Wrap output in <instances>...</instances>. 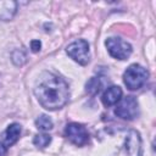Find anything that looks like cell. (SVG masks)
Masks as SVG:
<instances>
[{
	"mask_svg": "<svg viewBox=\"0 0 156 156\" xmlns=\"http://www.w3.org/2000/svg\"><path fill=\"white\" fill-rule=\"evenodd\" d=\"M115 115L122 119H126V121L134 119L139 115L138 100L132 95H128V96L121 99L118 101L116 108H115Z\"/></svg>",
	"mask_w": 156,
	"mask_h": 156,
	"instance_id": "277c9868",
	"label": "cell"
},
{
	"mask_svg": "<svg viewBox=\"0 0 156 156\" xmlns=\"http://www.w3.org/2000/svg\"><path fill=\"white\" fill-rule=\"evenodd\" d=\"M108 54L117 60H127L132 54V45L118 37L107 38L105 41Z\"/></svg>",
	"mask_w": 156,
	"mask_h": 156,
	"instance_id": "5b68a950",
	"label": "cell"
},
{
	"mask_svg": "<svg viewBox=\"0 0 156 156\" xmlns=\"http://www.w3.org/2000/svg\"><path fill=\"white\" fill-rule=\"evenodd\" d=\"M50 143H51V136L49 134H37L33 139V144L39 149L46 147Z\"/></svg>",
	"mask_w": 156,
	"mask_h": 156,
	"instance_id": "4fadbf2b",
	"label": "cell"
},
{
	"mask_svg": "<svg viewBox=\"0 0 156 156\" xmlns=\"http://www.w3.org/2000/svg\"><path fill=\"white\" fill-rule=\"evenodd\" d=\"M6 151H7L6 146L0 141V156H5L6 155Z\"/></svg>",
	"mask_w": 156,
	"mask_h": 156,
	"instance_id": "2e32d148",
	"label": "cell"
},
{
	"mask_svg": "<svg viewBox=\"0 0 156 156\" xmlns=\"http://www.w3.org/2000/svg\"><path fill=\"white\" fill-rule=\"evenodd\" d=\"M40 48H41V43H40L39 40H32V43H30V49H32L33 52H38V51L40 50Z\"/></svg>",
	"mask_w": 156,
	"mask_h": 156,
	"instance_id": "9a60e30c",
	"label": "cell"
},
{
	"mask_svg": "<svg viewBox=\"0 0 156 156\" xmlns=\"http://www.w3.org/2000/svg\"><path fill=\"white\" fill-rule=\"evenodd\" d=\"M149 78V72L140 65H130L123 74V82L129 90H138L144 87Z\"/></svg>",
	"mask_w": 156,
	"mask_h": 156,
	"instance_id": "3957f363",
	"label": "cell"
},
{
	"mask_svg": "<svg viewBox=\"0 0 156 156\" xmlns=\"http://www.w3.org/2000/svg\"><path fill=\"white\" fill-rule=\"evenodd\" d=\"M100 88H101V80L99 77H93L88 80L87 85H85V90L87 93H89L90 95H95L100 91Z\"/></svg>",
	"mask_w": 156,
	"mask_h": 156,
	"instance_id": "7c38bea8",
	"label": "cell"
},
{
	"mask_svg": "<svg viewBox=\"0 0 156 156\" xmlns=\"http://www.w3.org/2000/svg\"><path fill=\"white\" fill-rule=\"evenodd\" d=\"M20 134H21V126L18 123H12L2 133V135H1L2 136L1 138V143L6 147L7 146H11V145H13L18 140Z\"/></svg>",
	"mask_w": 156,
	"mask_h": 156,
	"instance_id": "ba28073f",
	"label": "cell"
},
{
	"mask_svg": "<svg viewBox=\"0 0 156 156\" xmlns=\"http://www.w3.org/2000/svg\"><path fill=\"white\" fill-rule=\"evenodd\" d=\"M26 60H27V56H26V52L22 49H16L12 52V62L16 66H22L26 62Z\"/></svg>",
	"mask_w": 156,
	"mask_h": 156,
	"instance_id": "5bb4252c",
	"label": "cell"
},
{
	"mask_svg": "<svg viewBox=\"0 0 156 156\" xmlns=\"http://www.w3.org/2000/svg\"><path fill=\"white\" fill-rule=\"evenodd\" d=\"M107 140V155L106 156H141V138L134 129L117 128L107 129L104 132Z\"/></svg>",
	"mask_w": 156,
	"mask_h": 156,
	"instance_id": "7a4b0ae2",
	"label": "cell"
},
{
	"mask_svg": "<svg viewBox=\"0 0 156 156\" xmlns=\"http://www.w3.org/2000/svg\"><path fill=\"white\" fill-rule=\"evenodd\" d=\"M17 11V2L13 0H0V21H10Z\"/></svg>",
	"mask_w": 156,
	"mask_h": 156,
	"instance_id": "30bf717a",
	"label": "cell"
},
{
	"mask_svg": "<svg viewBox=\"0 0 156 156\" xmlns=\"http://www.w3.org/2000/svg\"><path fill=\"white\" fill-rule=\"evenodd\" d=\"M66 51L71 58H73L76 62H78L82 66H85L90 61V55H89V44L84 39H78L73 43H71L67 48Z\"/></svg>",
	"mask_w": 156,
	"mask_h": 156,
	"instance_id": "8992f818",
	"label": "cell"
},
{
	"mask_svg": "<svg viewBox=\"0 0 156 156\" xmlns=\"http://www.w3.org/2000/svg\"><path fill=\"white\" fill-rule=\"evenodd\" d=\"M121 99H122V89L117 85H112V87L107 88L101 98L102 104L105 106H112V105L117 104Z\"/></svg>",
	"mask_w": 156,
	"mask_h": 156,
	"instance_id": "9c48e42d",
	"label": "cell"
},
{
	"mask_svg": "<svg viewBox=\"0 0 156 156\" xmlns=\"http://www.w3.org/2000/svg\"><path fill=\"white\" fill-rule=\"evenodd\" d=\"M65 134H66L67 139L77 146H83L89 141L88 130L85 129V127L83 124H79V123L67 124L65 128Z\"/></svg>",
	"mask_w": 156,
	"mask_h": 156,
	"instance_id": "52a82bcc",
	"label": "cell"
},
{
	"mask_svg": "<svg viewBox=\"0 0 156 156\" xmlns=\"http://www.w3.org/2000/svg\"><path fill=\"white\" fill-rule=\"evenodd\" d=\"M35 126L38 129L45 132V130H50L52 127H54V123H52V119L46 116V115H40L37 119H35Z\"/></svg>",
	"mask_w": 156,
	"mask_h": 156,
	"instance_id": "8fae6325",
	"label": "cell"
},
{
	"mask_svg": "<svg viewBox=\"0 0 156 156\" xmlns=\"http://www.w3.org/2000/svg\"><path fill=\"white\" fill-rule=\"evenodd\" d=\"M34 95L44 108L55 111L68 102L69 89L63 78L50 72H44L35 83Z\"/></svg>",
	"mask_w": 156,
	"mask_h": 156,
	"instance_id": "6da1fadb",
	"label": "cell"
}]
</instances>
